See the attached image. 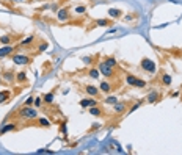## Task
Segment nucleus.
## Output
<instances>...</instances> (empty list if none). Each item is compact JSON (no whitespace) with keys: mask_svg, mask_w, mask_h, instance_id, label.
I'll return each mask as SVG.
<instances>
[{"mask_svg":"<svg viewBox=\"0 0 182 155\" xmlns=\"http://www.w3.org/2000/svg\"><path fill=\"white\" fill-rule=\"evenodd\" d=\"M19 118H22V119H25V121H33V119H36L38 118V110L36 108H32V107H27V105H24L21 110H19Z\"/></svg>","mask_w":182,"mask_h":155,"instance_id":"1","label":"nucleus"},{"mask_svg":"<svg viewBox=\"0 0 182 155\" xmlns=\"http://www.w3.org/2000/svg\"><path fill=\"white\" fill-rule=\"evenodd\" d=\"M140 68L144 72H148V74H155V71H157V66H155V63L151 58H143L140 61Z\"/></svg>","mask_w":182,"mask_h":155,"instance_id":"2","label":"nucleus"},{"mask_svg":"<svg viewBox=\"0 0 182 155\" xmlns=\"http://www.w3.org/2000/svg\"><path fill=\"white\" fill-rule=\"evenodd\" d=\"M11 60L14 61V64L25 66V64H30V63L33 61V57H28V55H21V53H13V55H11Z\"/></svg>","mask_w":182,"mask_h":155,"instance_id":"3","label":"nucleus"},{"mask_svg":"<svg viewBox=\"0 0 182 155\" xmlns=\"http://www.w3.org/2000/svg\"><path fill=\"white\" fill-rule=\"evenodd\" d=\"M57 19L58 22H68L71 21V11L68 7H61L58 11H57Z\"/></svg>","mask_w":182,"mask_h":155,"instance_id":"4","label":"nucleus"},{"mask_svg":"<svg viewBox=\"0 0 182 155\" xmlns=\"http://www.w3.org/2000/svg\"><path fill=\"white\" fill-rule=\"evenodd\" d=\"M98 69H99V72H101L104 77H107V78H112V77H115V71H113V68L107 66L104 61H101V63H99Z\"/></svg>","mask_w":182,"mask_h":155,"instance_id":"5","label":"nucleus"},{"mask_svg":"<svg viewBox=\"0 0 182 155\" xmlns=\"http://www.w3.org/2000/svg\"><path fill=\"white\" fill-rule=\"evenodd\" d=\"M16 50V46L14 44H8V46H2L0 47V58H7V57H11Z\"/></svg>","mask_w":182,"mask_h":155,"instance_id":"6","label":"nucleus"},{"mask_svg":"<svg viewBox=\"0 0 182 155\" xmlns=\"http://www.w3.org/2000/svg\"><path fill=\"white\" fill-rule=\"evenodd\" d=\"M83 91H85L86 96H91V97H98L101 94V89L98 86H94V85H85L83 86Z\"/></svg>","mask_w":182,"mask_h":155,"instance_id":"7","label":"nucleus"},{"mask_svg":"<svg viewBox=\"0 0 182 155\" xmlns=\"http://www.w3.org/2000/svg\"><path fill=\"white\" fill-rule=\"evenodd\" d=\"M14 130H18L16 122H8V124H3L2 127H0V136L5 135V133H8V132H14Z\"/></svg>","mask_w":182,"mask_h":155,"instance_id":"8","label":"nucleus"},{"mask_svg":"<svg viewBox=\"0 0 182 155\" xmlns=\"http://www.w3.org/2000/svg\"><path fill=\"white\" fill-rule=\"evenodd\" d=\"M94 105H98V100L94 97L91 99V96H88L86 99H82L80 100V107L82 108H89V107H94Z\"/></svg>","mask_w":182,"mask_h":155,"instance_id":"9","label":"nucleus"},{"mask_svg":"<svg viewBox=\"0 0 182 155\" xmlns=\"http://www.w3.org/2000/svg\"><path fill=\"white\" fill-rule=\"evenodd\" d=\"M113 111H115V114H123V113H126V111H127V103H126V102H116V103L113 105Z\"/></svg>","mask_w":182,"mask_h":155,"instance_id":"10","label":"nucleus"},{"mask_svg":"<svg viewBox=\"0 0 182 155\" xmlns=\"http://www.w3.org/2000/svg\"><path fill=\"white\" fill-rule=\"evenodd\" d=\"M35 39H36V36H35V35H30V36H27V38L21 39L19 47H32V46H33V42H35Z\"/></svg>","mask_w":182,"mask_h":155,"instance_id":"11","label":"nucleus"},{"mask_svg":"<svg viewBox=\"0 0 182 155\" xmlns=\"http://www.w3.org/2000/svg\"><path fill=\"white\" fill-rule=\"evenodd\" d=\"M160 100V92L159 91H151L148 96H146V102L148 103H155Z\"/></svg>","mask_w":182,"mask_h":155,"instance_id":"12","label":"nucleus"},{"mask_svg":"<svg viewBox=\"0 0 182 155\" xmlns=\"http://www.w3.org/2000/svg\"><path fill=\"white\" fill-rule=\"evenodd\" d=\"M2 80L7 82V83H11V82L16 80V74H14L13 71H5V72L2 74Z\"/></svg>","mask_w":182,"mask_h":155,"instance_id":"13","label":"nucleus"},{"mask_svg":"<svg viewBox=\"0 0 182 155\" xmlns=\"http://www.w3.org/2000/svg\"><path fill=\"white\" fill-rule=\"evenodd\" d=\"M99 89H101V92H104V94H109V92L113 89V85H112L110 82L104 80V82H101V85H99Z\"/></svg>","mask_w":182,"mask_h":155,"instance_id":"14","label":"nucleus"},{"mask_svg":"<svg viewBox=\"0 0 182 155\" xmlns=\"http://www.w3.org/2000/svg\"><path fill=\"white\" fill-rule=\"evenodd\" d=\"M14 35H3L0 36V44L2 46H8V44H14Z\"/></svg>","mask_w":182,"mask_h":155,"instance_id":"15","label":"nucleus"},{"mask_svg":"<svg viewBox=\"0 0 182 155\" xmlns=\"http://www.w3.org/2000/svg\"><path fill=\"white\" fill-rule=\"evenodd\" d=\"M109 16L112 19H119L123 16V10H119V8H110L109 10Z\"/></svg>","mask_w":182,"mask_h":155,"instance_id":"16","label":"nucleus"},{"mask_svg":"<svg viewBox=\"0 0 182 155\" xmlns=\"http://www.w3.org/2000/svg\"><path fill=\"white\" fill-rule=\"evenodd\" d=\"M88 111H89V114H93V116H96V118H98V116H102V113H104V111H102V108H101V107H98V105L89 107V108H88Z\"/></svg>","mask_w":182,"mask_h":155,"instance_id":"17","label":"nucleus"},{"mask_svg":"<svg viewBox=\"0 0 182 155\" xmlns=\"http://www.w3.org/2000/svg\"><path fill=\"white\" fill-rule=\"evenodd\" d=\"M102 61H104V63H105L107 66L113 68V69H115V68L118 66V61H116V58H115V57H105V58H104Z\"/></svg>","mask_w":182,"mask_h":155,"instance_id":"18","label":"nucleus"},{"mask_svg":"<svg viewBox=\"0 0 182 155\" xmlns=\"http://www.w3.org/2000/svg\"><path fill=\"white\" fill-rule=\"evenodd\" d=\"M53 100H55V94H53V92H47V94L43 96V102H44L46 105H52Z\"/></svg>","mask_w":182,"mask_h":155,"instance_id":"19","label":"nucleus"},{"mask_svg":"<svg viewBox=\"0 0 182 155\" xmlns=\"http://www.w3.org/2000/svg\"><path fill=\"white\" fill-rule=\"evenodd\" d=\"M171 82H173V78H171L169 74H162V77H160V83H162L163 86H169Z\"/></svg>","mask_w":182,"mask_h":155,"instance_id":"20","label":"nucleus"},{"mask_svg":"<svg viewBox=\"0 0 182 155\" xmlns=\"http://www.w3.org/2000/svg\"><path fill=\"white\" fill-rule=\"evenodd\" d=\"M11 97V92L10 91H0V103H7Z\"/></svg>","mask_w":182,"mask_h":155,"instance_id":"21","label":"nucleus"},{"mask_svg":"<svg viewBox=\"0 0 182 155\" xmlns=\"http://www.w3.org/2000/svg\"><path fill=\"white\" fill-rule=\"evenodd\" d=\"M27 80H28L27 72H24V71H22V72H18V74H16V82H18V83H25Z\"/></svg>","mask_w":182,"mask_h":155,"instance_id":"22","label":"nucleus"},{"mask_svg":"<svg viewBox=\"0 0 182 155\" xmlns=\"http://www.w3.org/2000/svg\"><path fill=\"white\" fill-rule=\"evenodd\" d=\"M88 75H89L91 78H94V80H98V78L101 77V72H99V69H98V68H91V69L88 71Z\"/></svg>","mask_w":182,"mask_h":155,"instance_id":"23","label":"nucleus"},{"mask_svg":"<svg viewBox=\"0 0 182 155\" xmlns=\"http://www.w3.org/2000/svg\"><path fill=\"white\" fill-rule=\"evenodd\" d=\"M77 16H83L85 13H86V7L85 5H77V7H74V10H72Z\"/></svg>","mask_w":182,"mask_h":155,"instance_id":"24","label":"nucleus"},{"mask_svg":"<svg viewBox=\"0 0 182 155\" xmlns=\"http://www.w3.org/2000/svg\"><path fill=\"white\" fill-rule=\"evenodd\" d=\"M126 83H127L129 86H135V83H137V77L132 75V74H127V75H126Z\"/></svg>","mask_w":182,"mask_h":155,"instance_id":"25","label":"nucleus"},{"mask_svg":"<svg viewBox=\"0 0 182 155\" xmlns=\"http://www.w3.org/2000/svg\"><path fill=\"white\" fill-rule=\"evenodd\" d=\"M94 24H96L98 27H109V25L112 24V21H110V19H98Z\"/></svg>","mask_w":182,"mask_h":155,"instance_id":"26","label":"nucleus"},{"mask_svg":"<svg viewBox=\"0 0 182 155\" xmlns=\"http://www.w3.org/2000/svg\"><path fill=\"white\" fill-rule=\"evenodd\" d=\"M38 124H39L41 127H44V128H49V127H50V121L46 119V118H38Z\"/></svg>","mask_w":182,"mask_h":155,"instance_id":"27","label":"nucleus"},{"mask_svg":"<svg viewBox=\"0 0 182 155\" xmlns=\"http://www.w3.org/2000/svg\"><path fill=\"white\" fill-rule=\"evenodd\" d=\"M94 63V57H83V64L85 66H93Z\"/></svg>","mask_w":182,"mask_h":155,"instance_id":"28","label":"nucleus"},{"mask_svg":"<svg viewBox=\"0 0 182 155\" xmlns=\"http://www.w3.org/2000/svg\"><path fill=\"white\" fill-rule=\"evenodd\" d=\"M116 102H119L116 96H109V97L105 99V103H109V105H115Z\"/></svg>","mask_w":182,"mask_h":155,"instance_id":"29","label":"nucleus"},{"mask_svg":"<svg viewBox=\"0 0 182 155\" xmlns=\"http://www.w3.org/2000/svg\"><path fill=\"white\" fill-rule=\"evenodd\" d=\"M47 47H49V44H47L46 41H43V42H39V44H38V52L41 53V52H44Z\"/></svg>","mask_w":182,"mask_h":155,"instance_id":"30","label":"nucleus"},{"mask_svg":"<svg viewBox=\"0 0 182 155\" xmlns=\"http://www.w3.org/2000/svg\"><path fill=\"white\" fill-rule=\"evenodd\" d=\"M146 86V82L141 80V78H137V83H135V88H144Z\"/></svg>","mask_w":182,"mask_h":155,"instance_id":"31","label":"nucleus"},{"mask_svg":"<svg viewBox=\"0 0 182 155\" xmlns=\"http://www.w3.org/2000/svg\"><path fill=\"white\" fill-rule=\"evenodd\" d=\"M41 103H43V97H35V102H33L35 108H39V107H41Z\"/></svg>","mask_w":182,"mask_h":155,"instance_id":"32","label":"nucleus"},{"mask_svg":"<svg viewBox=\"0 0 182 155\" xmlns=\"http://www.w3.org/2000/svg\"><path fill=\"white\" fill-rule=\"evenodd\" d=\"M60 8H61V5H60V3H52V5H50V11H53V13H57Z\"/></svg>","mask_w":182,"mask_h":155,"instance_id":"33","label":"nucleus"},{"mask_svg":"<svg viewBox=\"0 0 182 155\" xmlns=\"http://www.w3.org/2000/svg\"><path fill=\"white\" fill-rule=\"evenodd\" d=\"M33 102H35V97H27V99H25V102H24V105L32 107V105H33Z\"/></svg>","mask_w":182,"mask_h":155,"instance_id":"34","label":"nucleus"},{"mask_svg":"<svg viewBox=\"0 0 182 155\" xmlns=\"http://www.w3.org/2000/svg\"><path fill=\"white\" fill-rule=\"evenodd\" d=\"M141 103H143V102H138V103H134V105H132V107L129 108V113H132V111H135V110H137V108H138V107H140Z\"/></svg>","mask_w":182,"mask_h":155,"instance_id":"35","label":"nucleus"},{"mask_svg":"<svg viewBox=\"0 0 182 155\" xmlns=\"http://www.w3.org/2000/svg\"><path fill=\"white\" fill-rule=\"evenodd\" d=\"M61 133H63V135H66V133H68V127H66V122H63V124H61Z\"/></svg>","mask_w":182,"mask_h":155,"instance_id":"36","label":"nucleus"},{"mask_svg":"<svg viewBox=\"0 0 182 155\" xmlns=\"http://www.w3.org/2000/svg\"><path fill=\"white\" fill-rule=\"evenodd\" d=\"M38 153H53V152H52V150H46V149H39Z\"/></svg>","mask_w":182,"mask_h":155,"instance_id":"37","label":"nucleus"},{"mask_svg":"<svg viewBox=\"0 0 182 155\" xmlns=\"http://www.w3.org/2000/svg\"><path fill=\"white\" fill-rule=\"evenodd\" d=\"M11 2H14V3H22V2H25V0H11Z\"/></svg>","mask_w":182,"mask_h":155,"instance_id":"38","label":"nucleus"},{"mask_svg":"<svg viewBox=\"0 0 182 155\" xmlns=\"http://www.w3.org/2000/svg\"><path fill=\"white\" fill-rule=\"evenodd\" d=\"M46 2H50V0H46Z\"/></svg>","mask_w":182,"mask_h":155,"instance_id":"39","label":"nucleus"}]
</instances>
